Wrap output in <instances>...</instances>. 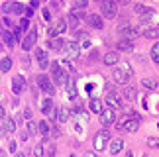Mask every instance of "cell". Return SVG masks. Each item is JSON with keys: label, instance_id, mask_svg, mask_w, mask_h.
<instances>
[{"label": "cell", "instance_id": "6da1fadb", "mask_svg": "<svg viewBox=\"0 0 159 157\" xmlns=\"http://www.w3.org/2000/svg\"><path fill=\"white\" fill-rule=\"evenodd\" d=\"M120 132H136L138 128H139V116L138 114H134V112H130V116H126L124 120H120L118 122V126H116Z\"/></svg>", "mask_w": 159, "mask_h": 157}, {"label": "cell", "instance_id": "7a4b0ae2", "mask_svg": "<svg viewBox=\"0 0 159 157\" xmlns=\"http://www.w3.org/2000/svg\"><path fill=\"white\" fill-rule=\"evenodd\" d=\"M112 78H114V81L118 83V84H126V83H130V78H132V67H130V65H122V67L114 69Z\"/></svg>", "mask_w": 159, "mask_h": 157}, {"label": "cell", "instance_id": "3957f363", "mask_svg": "<svg viewBox=\"0 0 159 157\" xmlns=\"http://www.w3.org/2000/svg\"><path fill=\"white\" fill-rule=\"evenodd\" d=\"M51 81L55 83V84H67V81H69V77H67V73L63 71V67L55 61V63H51Z\"/></svg>", "mask_w": 159, "mask_h": 157}, {"label": "cell", "instance_id": "277c9868", "mask_svg": "<svg viewBox=\"0 0 159 157\" xmlns=\"http://www.w3.org/2000/svg\"><path fill=\"white\" fill-rule=\"evenodd\" d=\"M100 10H102V16L112 20V18L118 16V2L116 0H100Z\"/></svg>", "mask_w": 159, "mask_h": 157}, {"label": "cell", "instance_id": "5b68a950", "mask_svg": "<svg viewBox=\"0 0 159 157\" xmlns=\"http://www.w3.org/2000/svg\"><path fill=\"white\" fill-rule=\"evenodd\" d=\"M35 83H38V87L41 88V90H43V92L45 94H55V83L51 81V78L49 77H45V75H39L38 78H35Z\"/></svg>", "mask_w": 159, "mask_h": 157}, {"label": "cell", "instance_id": "8992f818", "mask_svg": "<svg viewBox=\"0 0 159 157\" xmlns=\"http://www.w3.org/2000/svg\"><path fill=\"white\" fill-rule=\"evenodd\" d=\"M108 141H110V132H108V130L98 132V134L94 136V149H96V151H102V149H106Z\"/></svg>", "mask_w": 159, "mask_h": 157}, {"label": "cell", "instance_id": "52a82bcc", "mask_svg": "<svg viewBox=\"0 0 159 157\" xmlns=\"http://www.w3.org/2000/svg\"><path fill=\"white\" fill-rule=\"evenodd\" d=\"M118 34H120V35H124V39H132V38H136V35L139 34V29H138V28H134L132 24L124 22V24H120V26H118Z\"/></svg>", "mask_w": 159, "mask_h": 157}, {"label": "cell", "instance_id": "ba28073f", "mask_svg": "<svg viewBox=\"0 0 159 157\" xmlns=\"http://www.w3.org/2000/svg\"><path fill=\"white\" fill-rule=\"evenodd\" d=\"M63 51L67 53V57H69V59H77L79 53H81V45H79L77 41H65Z\"/></svg>", "mask_w": 159, "mask_h": 157}, {"label": "cell", "instance_id": "9c48e42d", "mask_svg": "<svg viewBox=\"0 0 159 157\" xmlns=\"http://www.w3.org/2000/svg\"><path fill=\"white\" fill-rule=\"evenodd\" d=\"M106 104H108L110 108H114V110H120V108L124 106V102H122V98H120V94H118V92L110 90V92L106 94Z\"/></svg>", "mask_w": 159, "mask_h": 157}, {"label": "cell", "instance_id": "30bf717a", "mask_svg": "<svg viewBox=\"0 0 159 157\" xmlns=\"http://www.w3.org/2000/svg\"><path fill=\"white\" fill-rule=\"evenodd\" d=\"M114 122H116V110L114 108H104L102 114H100V124L102 126H110Z\"/></svg>", "mask_w": 159, "mask_h": 157}, {"label": "cell", "instance_id": "8fae6325", "mask_svg": "<svg viewBox=\"0 0 159 157\" xmlns=\"http://www.w3.org/2000/svg\"><path fill=\"white\" fill-rule=\"evenodd\" d=\"M35 41H38V32H35V29H32V32H28V35L22 39V49H24V51H30V49L35 45Z\"/></svg>", "mask_w": 159, "mask_h": 157}, {"label": "cell", "instance_id": "7c38bea8", "mask_svg": "<svg viewBox=\"0 0 159 157\" xmlns=\"http://www.w3.org/2000/svg\"><path fill=\"white\" fill-rule=\"evenodd\" d=\"M134 10H136V14L142 18V20H151V18L155 16V12L151 10V8H148V6H143V4H136V6H134Z\"/></svg>", "mask_w": 159, "mask_h": 157}, {"label": "cell", "instance_id": "4fadbf2b", "mask_svg": "<svg viewBox=\"0 0 159 157\" xmlns=\"http://www.w3.org/2000/svg\"><path fill=\"white\" fill-rule=\"evenodd\" d=\"M24 88H26V78L22 75H16L12 78V90H14V94H22Z\"/></svg>", "mask_w": 159, "mask_h": 157}, {"label": "cell", "instance_id": "5bb4252c", "mask_svg": "<svg viewBox=\"0 0 159 157\" xmlns=\"http://www.w3.org/2000/svg\"><path fill=\"white\" fill-rule=\"evenodd\" d=\"M35 59H38L39 69H47V67H51V61H49V57H47V53H45L43 49H35Z\"/></svg>", "mask_w": 159, "mask_h": 157}, {"label": "cell", "instance_id": "9a60e30c", "mask_svg": "<svg viewBox=\"0 0 159 157\" xmlns=\"http://www.w3.org/2000/svg\"><path fill=\"white\" fill-rule=\"evenodd\" d=\"M69 116H71V110L67 106H59L57 110H55V114H53V118L57 120V122H67V120H69Z\"/></svg>", "mask_w": 159, "mask_h": 157}, {"label": "cell", "instance_id": "2e32d148", "mask_svg": "<svg viewBox=\"0 0 159 157\" xmlns=\"http://www.w3.org/2000/svg\"><path fill=\"white\" fill-rule=\"evenodd\" d=\"M67 29V20H63V18H61V20H57V24H55V26L49 29V38L53 39V38H57L59 34H63Z\"/></svg>", "mask_w": 159, "mask_h": 157}, {"label": "cell", "instance_id": "e0dca14e", "mask_svg": "<svg viewBox=\"0 0 159 157\" xmlns=\"http://www.w3.org/2000/svg\"><path fill=\"white\" fill-rule=\"evenodd\" d=\"M84 20H87V24L90 28H94V29H102V26H104V24H102V18L96 16V14H89Z\"/></svg>", "mask_w": 159, "mask_h": 157}, {"label": "cell", "instance_id": "ac0fdd59", "mask_svg": "<svg viewBox=\"0 0 159 157\" xmlns=\"http://www.w3.org/2000/svg\"><path fill=\"white\" fill-rule=\"evenodd\" d=\"M2 41H4V45L6 47H14V43H16V38H14V32L12 29H2Z\"/></svg>", "mask_w": 159, "mask_h": 157}, {"label": "cell", "instance_id": "d6986e66", "mask_svg": "<svg viewBox=\"0 0 159 157\" xmlns=\"http://www.w3.org/2000/svg\"><path fill=\"white\" fill-rule=\"evenodd\" d=\"M41 112L45 114V116H53L55 114V104L51 98H45L43 102H41Z\"/></svg>", "mask_w": 159, "mask_h": 157}, {"label": "cell", "instance_id": "ffe728a7", "mask_svg": "<svg viewBox=\"0 0 159 157\" xmlns=\"http://www.w3.org/2000/svg\"><path fill=\"white\" fill-rule=\"evenodd\" d=\"M16 130V122L12 118H2V134H12Z\"/></svg>", "mask_w": 159, "mask_h": 157}, {"label": "cell", "instance_id": "44dd1931", "mask_svg": "<svg viewBox=\"0 0 159 157\" xmlns=\"http://www.w3.org/2000/svg\"><path fill=\"white\" fill-rule=\"evenodd\" d=\"M102 61H104L106 67H114V65L118 63V53H116V51H108L106 55H104V59H102Z\"/></svg>", "mask_w": 159, "mask_h": 157}, {"label": "cell", "instance_id": "7402d4cb", "mask_svg": "<svg viewBox=\"0 0 159 157\" xmlns=\"http://www.w3.org/2000/svg\"><path fill=\"white\" fill-rule=\"evenodd\" d=\"M90 112H94V114H102V110H104V106H102V100L100 98H90Z\"/></svg>", "mask_w": 159, "mask_h": 157}, {"label": "cell", "instance_id": "603a6c76", "mask_svg": "<svg viewBox=\"0 0 159 157\" xmlns=\"http://www.w3.org/2000/svg\"><path fill=\"white\" fill-rule=\"evenodd\" d=\"M47 47H49V49H53V51H61V49L65 47V41H63V39H59V38H53V39H49Z\"/></svg>", "mask_w": 159, "mask_h": 157}, {"label": "cell", "instance_id": "cb8c5ba5", "mask_svg": "<svg viewBox=\"0 0 159 157\" xmlns=\"http://www.w3.org/2000/svg\"><path fill=\"white\" fill-rule=\"evenodd\" d=\"M118 51H126V53H130L134 49V43H132V39H120L118 41Z\"/></svg>", "mask_w": 159, "mask_h": 157}, {"label": "cell", "instance_id": "d4e9b609", "mask_svg": "<svg viewBox=\"0 0 159 157\" xmlns=\"http://www.w3.org/2000/svg\"><path fill=\"white\" fill-rule=\"evenodd\" d=\"M122 147H124V141L122 140H112L110 141V153L112 155H118L122 151Z\"/></svg>", "mask_w": 159, "mask_h": 157}, {"label": "cell", "instance_id": "484cf974", "mask_svg": "<svg viewBox=\"0 0 159 157\" xmlns=\"http://www.w3.org/2000/svg\"><path fill=\"white\" fill-rule=\"evenodd\" d=\"M65 87H67V94H69V98H77V84H75V78H69Z\"/></svg>", "mask_w": 159, "mask_h": 157}, {"label": "cell", "instance_id": "4316f807", "mask_svg": "<svg viewBox=\"0 0 159 157\" xmlns=\"http://www.w3.org/2000/svg\"><path fill=\"white\" fill-rule=\"evenodd\" d=\"M143 35H145L148 39H157V38H159V28H145Z\"/></svg>", "mask_w": 159, "mask_h": 157}, {"label": "cell", "instance_id": "83f0119b", "mask_svg": "<svg viewBox=\"0 0 159 157\" xmlns=\"http://www.w3.org/2000/svg\"><path fill=\"white\" fill-rule=\"evenodd\" d=\"M136 88H132V87H126L124 88V92H122V96H124L126 100H136Z\"/></svg>", "mask_w": 159, "mask_h": 157}, {"label": "cell", "instance_id": "f1b7e54d", "mask_svg": "<svg viewBox=\"0 0 159 157\" xmlns=\"http://www.w3.org/2000/svg\"><path fill=\"white\" fill-rule=\"evenodd\" d=\"M28 132H30V136H35V134H39V124H35L32 122V120H28Z\"/></svg>", "mask_w": 159, "mask_h": 157}, {"label": "cell", "instance_id": "f546056e", "mask_svg": "<svg viewBox=\"0 0 159 157\" xmlns=\"http://www.w3.org/2000/svg\"><path fill=\"white\" fill-rule=\"evenodd\" d=\"M142 84H143L145 88H149V90L157 88V81H155V78H143V81H142Z\"/></svg>", "mask_w": 159, "mask_h": 157}, {"label": "cell", "instance_id": "4dcf8cb0", "mask_svg": "<svg viewBox=\"0 0 159 157\" xmlns=\"http://www.w3.org/2000/svg\"><path fill=\"white\" fill-rule=\"evenodd\" d=\"M49 132H51V126L49 124H47V122H39V134L41 136H49Z\"/></svg>", "mask_w": 159, "mask_h": 157}, {"label": "cell", "instance_id": "1f68e13d", "mask_svg": "<svg viewBox=\"0 0 159 157\" xmlns=\"http://www.w3.org/2000/svg\"><path fill=\"white\" fill-rule=\"evenodd\" d=\"M151 59H153V63H157L159 65V41L151 47Z\"/></svg>", "mask_w": 159, "mask_h": 157}, {"label": "cell", "instance_id": "d6a6232c", "mask_svg": "<svg viewBox=\"0 0 159 157\" xmlns=\"http://www.w3.org/2000/svg\"><path fill=\"white\" fill-rule=\"evenodd\" d=\"M10 67H12V59L4 57V59H2V67H0V69H2V73H8Z\"/></svg>", "mask_w": 159, "mask_h": 157}, {"label": "cell", "instance_id": "836d02e7", "mask_svg": "<svg viewBox=\"0 0 159 157\" xmlns=\"http://www.w3.org/2000/svg\"><path fill=\"white\" fill-rule=\"evenodd\" d=\"M45 143H47V140H43V141H41V143H38V146H35V157H41V155H43V146H45Z\"/></svg>", "mask_w": 159, "mask_h": 157}, {"label": "cell", "instance_id": "e575fe53", "mask_svg": "<svg viewBox=\"0 0 159 157\" xmlns=\"http://www.w3.org/2000/svg\"><path fill=\"white\" fill-rule=\"evenodd\" d=\"M2 12H4V14L14 12V2H4V4H2Z\"/></svg>", "mask_w": 159, "mask_h": 157}, {"label": "cell", "instance_id": "d590c367", "mask_svg": "<svg viewBox=\"0 0 159 157\" xmlns=\"http://www.w3.org/2000/svg\"><path fill=\"white\" fill-rule=\"evenodd\" d=\"M14 14H26V8L20 2H14Z\"/></svg>", "mask_w": 159, "mask_h": 157}, {"label": "cell", "instance_id": "8d00e7d4", "mask_svg": "<svg viewBox=\"0 0 159 157\" xmlns=\"http://www.w3.org/2000/svg\"><path fill=\"white\" fill-rule=\"evenodd\" d=\"M12 32H14V38H16V41H20V39H22V32H24V29H22L20 26H18V28H14Z\"/></svg>", "mask_w": 159, "mask_h": 157}, {"label": "cell", "instance_id": "74e56055", "mask_svg": "<svg viewBox=\"0 0 159 157\" xmlns=\"http://www.w3.org/2000/svg\"><path fill=\"white\" fill-rule=\"evenodd\" d=\"M20 28L26 32V29H30V18H22V22H20Z\"/></svg>", "mask_w": 159, "mask_h": 157}, {"label": "cell", "instance_id": "f35d334b", "mask_svg": "<svg viewBox=\"0 0 159 157\" xmlns=\"http://www.w3.org/2000/svg\"><path fill=\"white\" fill-rule=\"evenodd\" d=\"M87 4H89V0H75V6L79 10H83V8H87Z\"/></svg>", "mask_w": 159, "mask_h": 157}, {"label": "cell", "instance_id": "ab89813d", "mask_svg": "<svg viewBox=\"0 0 159 157\" xmlns=\"http://www.w3.org/2000/svg\"><path fill=\"white\" fill-rule=\"evenodd\" d=\"M41 14H43V20H45V22H49V20H51V12L47 10V8H43V12H41Z\"/></svg>", "mask_w": 159, "mask_h": 157}, {"label": "cell", "instance_id": "60d3db41", "mask_svg": "<svg viewBox=\"0 0 159 157\" xmlns=\"http://www.w3.org/2000/svg\"><path fill=\"white\" fill-rule=\"evenodd\" d=\"M32 16H34V8L30 6V8H26V16H24V18H32Z\"/></svg>", "mask_w": 159, "mask_h": 157}, {"label": "cell", "instance_id": "b9f144b4", "mask_svg": "<svg viewBox=\"0 0 159 157\" xmlns=\"http://www.w3.org/2000/svg\"><path fill=\"white\" fill-rule=\"evenodd\" d=\"M148 143H149L151 147H155L157 146V140H155V137H151V140H148Z\"/></svg>", "mask_w": 159, "mask_h": 157}, {"label": "cell", "instance_id": "7bdbcfd3", "mask_svg": "<svg viewBox=\"0 0 159 157\" xmlns=\"http://www.w3.org/2000/svg\"><path fill=\"white\" fill-rule=\"evenodd\" d=\"M22 65H24V67H30V59L24 57V59H22Z\"/></svg>", "mask_w": 159, "mask_h": 157}, {"label": "cell", "instance_id": "ee69618b", "mask_svg": "<svg viewBox=\"0 0 159 157\" xmlns=\"http://www.w3.org/2000/svg\"><path fill=\"white\" fill-rule=\"evenodd\" d=\"M59 4H61L59 0H51V8H59Z\"/></svg>", "mask_w": 159, "mask_h": 157}, {"label": "cell", "instance_id": "f6af8a7d", "mask_svg": "<svg viewBox=\"0 0 159 157\" xmlns=\"http://www.w3.org/2000/svg\"><path fill=\"white\" fill-rule=\"evenodd\" d=\"M10 151H16V141H10V146H8Z\"/></svg>", "mask_w": 159, "mask_h": 157}, {"label": "cell", "instance_id": "bcb514c9", "mask_svg": "<svg viewBox=\"0 0 159 157\" xmlns=\"http://www.w3.org/2000/svg\"><path fill=\"white\" fill-rule=\"evenodd\" d=\"M84 157H96V153H93V151H90V153H87Z\"/></svg>", "mask_w": 159, "mask_h": 157}, {"label": "cell", "instance_id": "7dc6e473", "mask_svg": "<svg viewBox=\"0 0 159 157\" xmlns=\"http://www.w3.org/2000/svg\"><path fill=\"white\" fill-rule=\"evenodd\" d=\"M118 2H120V4H128V2H130V0H118Z\"/></svg>", "mask_w": 159, "mask_h": 157}, {"label": "cell", "instance_id": "c3c4849f", "mask_svg": "<svg viewBox=\"0 0 159 157\" xmlns=\"http://www.w3.org/2000/svg\"><path fill=\"white\" fill-rule=\"evenodd\" d=\"M126 157H134V153L132 151H126Z\"/></svg>", "mask_w": 159, "mask_h": 157}, {"label": "cell", "instance_id": "681fc988", "mask_svg": "<svg viewBox=\"0 0 159 157\" xmlns=\"http://www.w3.org/2000/svg\"><path fill=\"white\" fill-rule=\"evenodd\" d=\"M14 157H26V155H24V153H16Z\"/></svg>", "mask_w": 159, "mask_h": 157}, {"label": "cell", "instance_id": "f907efd6", "mask_svg": "<svg viewBox=\"0 0 159 157\" xmlns=\"http://www.w3.org/2000/svg\"><path fill=\"white\" fill-rule=\"evenodd\" d=\"M69 157H77V155H69Z\"/></svg>", "mask_w": 159, "mask_h": 157}]
</instances>
